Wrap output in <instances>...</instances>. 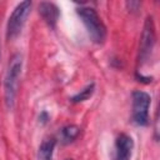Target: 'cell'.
<instances>
[{"label":"cell","instance_id":"cell-13","mask_svg":"<svg viewBox=\"0 0 160 160\" xmlns=\"http://www.w3.org/2000/svg\"><path fill=\"white\" fill-rule=\"evenodd\" d=\"M65 160H72V159H65Z\"/></svg>","mask_w":160,"mask_h":160},{"label":"cell","instance_id":"cell-2","mask_svg":"<svg viewBox=\"0 0 160 160\" xmlns=\"http://www.w3.org/2000/svg\"><path fill=\"white\" fill-rule=\"evenodd\" d=\"M76 14L82 21L90 39L95 44H102L106 39V26L94 8L80 6L76 9Z\"/></svg>","mask_w":160,"mask_h":160},{"label":"cell","instance_id":"cell-6","mask_svg":"<svg viewBox=\"0 0 160 160\" xmlns=\"http://www.w3.org/2000/svg\"><path fill=\"white\" fill-rule=\"evenodd\" d=\"M134 149V140L126 134H120L115 141V160H130Z\"/></svg>","mask_w":160,"mask_h":160},{"label":"cell","instance_id":"cell-8","mask_svg":"<svg viewBox=\"0 0 160 160\" xmlns=\"http://www.w3.org/2000/svg\"><path fill=\"white\" fill-rule=\"evenodd\" d=\"M55 145H56V140L54 138L45 139L40 144V146H39V150H38V160H52Z\"/></svg>","mask_w":160,"mask_h":160},{"label":"cell","instance_id":"cell-9","mask_svg":"<svg viewBox=\"0 0 160 160\" xmlns=\"http://www.w3.org/2000/svg\"><path fill=\"white\" fill-rule=\"evenodd\" d=\"M79 134L80 129L76 125H66L61 129V141L64 144H70L78 138Z\"/></svg>","mask_w":160,"mask_h":160},{"label":"cell","instance_id":"cell-11","mask_svg":"<svg viewBox=\"0 0 160 160\" xmlns=\"http://www.w3.org/2000/svg\"><path fill=\"white\" fill-rule=\"evenodd\" d=\"M126 8L129 9V11L131 12H138L140 10V6H141V2L140 1H126Z\"/></svg>","mask_w":160,"mask_h":160},{"label":"cell","instance_id":"cell-3","mask_svg":"<svg viewBox=\"0 0 160 160\" xmlns=\"http://www.w3.org/2000/svg\"><path fill=\"white\" fill-rule=\"evenodd\" d=\"M155 44H156L155 24H154V18L150 15L145 19L141 38H140V46H139V64L140 65H144L151 58Z\"/></svg>","mask_w":160,"mask_h":160},{"label":"cell","instance_id":"cell-5","mask_svg":"<svg viewBox=\"0 0 160 160\" xmlns=\"http://www.w3.org/2000/svg\"><path fill=\"white\" fill-rule=\"evenodd\" d=\"M151 98L148 92L136 90L132 92V121L138 126L149 125V108Z\"/></svg>","mask_w":160,"mask_h":160},{"label":"cell","instance_id":"cell-12","mask_svg":"<svg viewBox=\"0 0 160 160\" xmlns=\"http://www.w3.org/2000/svg\"><path fill=\"white\" fill-rule=\"evenodd\" d=\"M48 119H49V115H48L46 111H42V112L40 114V116H39V120H40L41 124H45V122L48 121Z\"/></svg>","mask_w":160,"mask_h":160},{"label":"cell","instance_id":"cell-4","mask_svg":"<svg viewBox=\"0 0 160 160\" xmlns=\"http://www.w3.org/2000/svg\"><path fill=\"white\" fill-rule=\"evenodd\" d=\"M30 9H31V1L29 0L21 1L20 4L15 6L6 25V39L8 40H14L21 32L25 25L26 18L30 12Z\"/></svg>","mask_w":160,"mask_h":160},{"label":"cell","instance_id":"cell-1","mask_svg":"<svg viewBox=\"0 0 160 160\" xmlns=\"http://www.w3.org/2000/svg\"><path fill=\"white\" fill-rule=\"evenodd\" d=\"M21 70H22V56L18 52L11 56L4 76V101L8 110H12L15 106V99L18 94V85H19Z\"/></svg>","mask_w":160,"mask_h":160},{"label":"cell","instance_id":"cell-10","mask_svg":"<svg viewBox=\"0 0 160 160\" xmlns=\"http://www.w3.org/2000/svg\"><path fill=\"white\" fill-rule=\"evenodd\" d=\"M94 91H95V84H94V82H91V84H89L88 86H85L82 90H80V92H78L76 95L71 96L70 101H71V102H74V104L86 101L88 99H90V98L92 96Z\"/></svg>","mask_w":160,"mask_h":160},{"label":"cell","instance_id":"cell-7","mask_svg":"<svg viewBox=\"0 0 160 160\" xmlns=\"http://www.w3.org/2000/svg\"><path fill=\"white\" fill-rule=\"evenodd\" d=\"M39 14L41 15V18L44 19V21L51 28L54 29L56 26V22L59 20L60 16V10L59 8L50 1H42L39 4Z\"/></svg>","mask_w":160,"mask_h":160}]
</instances>
